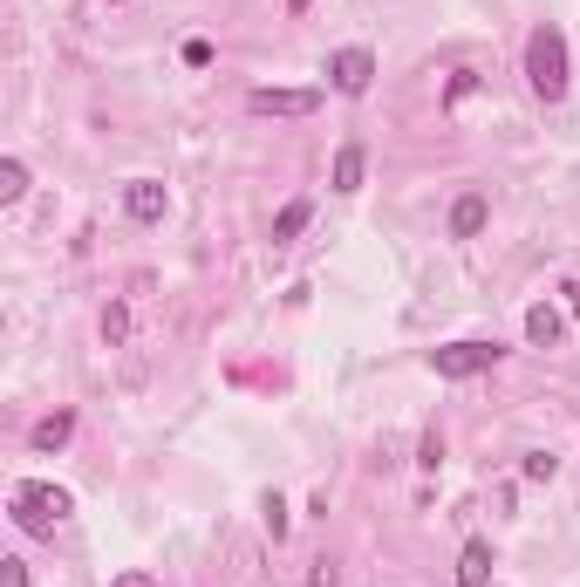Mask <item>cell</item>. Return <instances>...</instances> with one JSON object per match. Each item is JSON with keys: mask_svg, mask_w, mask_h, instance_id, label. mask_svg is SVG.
Here are the masks:
<instances>
[{"mask_svg": "<svg viewBox=\"0 0 580 587\" xmlns=\"http://www.w3.org/2000/svg\"><path fill=\"white\" fill-rule=\"evenodd\" d=\"M526 82L540 103H560L567 96V35L560 28H533L526 35Z\"/></svg>", "mask_w": 580, "mask_h": 587, "instance_id": "1", "label": "cell"}, {"mask_svg": "<svg viewBox=\"0 0 580 587\" xmlns=\"http://www.w3.org/2000/svg\"><path fill=\"white\" fill-rule=\"evenodd\" d=\"M69 512L62 485H14V526L21 533H55V519Z\"/></svg>", "mask_w": 580, "mask_h": 587, "instance_id": "2", "label": "cell"}, {"mask_svg": "<svg viewBox=\"0 0 580 587\" xmlns=\"http://www.w3.org/2000/svg\"><path fill=\"white\" fill-rule=\"evenodd\" d=\"M499 342H451V349H430V369L444 376V383H464V376H478V369H492L499 362Z\"/></svg>", "mask_w": 580, "mask_h": 587, "instance_id": "3", "label": "cell"}, {"mask_svg": "<svg viewBox=\"0 0 580 587\" xmlns=\"http://www.w3.org/2000/svg\"><path fill=\"white\" fill-rule=\"evenodd\" d=\"M246 110L253 117H314L321 110V89H253Z\"/></svg>", "mask_w": 580, "mask_h": 587, "instance_id": "4", "label": "cell"}, {"mask_svg": "<svg viewBox=\"0 0 580 587\" xmlns=\"http://www.w3.org/2000/svg\"><path fill=\"white\" fill-rule=\"evenodd\" d=\"M328 82H335L342 96H362V89L376 82V55H369V48H342V55L328 62Z\"/></svg>", "mask_w": 580, "mask_h": 587, "instance_id": "5", "label": "cell"}, {"mask_svg": "<svg viewBox=\"0 0 580 587\" xmlns=\"http://www.w3.org/2000/svg\"><path fill=\"white\" fill-rule=\"evenodd\" d=\"M123 205H130V219H137V226H157L171 198H164V185H157V178H130V192H123Z\"/></svg>", "mask_w": 580, "mask_h": 587, "instance_id": "6", "label": "cell"}, {"mask_svg": "<svg viewBox=\"0 0 580 587\" xmlns=\"http://www.w3.org/2000/svg\"><path fill=\"white\" fill-rule=\"evenodd\" d=\"M485 219H492V212H485V198L464 192L458 205H451V239H478V233H485Z\"/></svg>", "mask_w": 580, "mask_h": 587, "instance_id": "7", "label": "cell"}, {"mask_svg": "<svg viewBox=\"0 0 580 587\" xmlns=\"http://www.w3.org/2000/svg\"><path fill=\"white\" fill-rule=\"evenodd\" d=\"M526 342H533V349H553V342H560V308L533 301V308H526Z\"/></svg>", "mask_w": 580, "mask_h": 587, "instance_id": "8", "label": "cell"}, {"mask_svg": "<svg viewBox=\"0 0 580 587\" xmlns=\"http://www.w3.org/2000/svg\"><path fill=\"white\" fill-rule=\"evenodd\" d=\"M485 581H492V547L471 540V547L458 553V587H485Z\"/></svg>", "mask_w": 580, "mask_h": 587, "instance_id": "9", "label": "cell"}, {"mask_svg": "<svg viewBox=\"0 0 580 587\" xmlns=\"http://www.w3.org/2000/svg\"><path fill=\"white\" fill-rule=\"evenodd\" d=\"M362 171H369L362 144H342V151H335V192H362Z\"/></svg>", "mask_w": 580, "mask_h": 587, "instance_id": "10", "label": "cell"}, {"mask_svg": "<svg viewBox=\"0 0 580 587\" xmlns=\"http://www.w3.org/2000/svg\"><path fill=\"white\" fill-rule=\"evenodd\" d=\"M308 219H314V205H308V198H294V205H287V212L273 219V246H287V239H301V233H308Z\"/></svg>", "mask_w": 580, "mask_h": 587, "instance_id": "11", "label": "cell"}, {"mask_svg": "<svg viewBox=\"0 0 580 587\" xmlns=\"http://www.w3.org/2000/svg\"><path fill=\"white\" fill-rule=\"evenodd\" d=\"M69 431H76V417H69V410L41 417V424H35V451H62V444H69Z\"/></svg>", "mask_w": 580, "mask_h": 587, "instance_id": "12", "label": "cell"}, {"mask_svg": "<svg viewBox=\"0 0 580 587\" xmlns=\"http://www.w3.org/2000/svg\"><path fill=\"white\" fill-rule=\"evenodd\" d=\"M21 192H28V164L21 157H0V205H14Z\"/></svg>", "mask_w": 580, "mask_h": 587, "instance_id": "13", "label": "cell"}, {"mask_svg": "<svg viewBox=\"0 0 580 587\" xmlns=\"http://www.w3.org/2000/svg\"><path fill=\"white\" fill-rule=\"evenodd\" d=\"M519 471H526L533 485H546V478L560 471V458H546V451H526V458H519Z\"/></svg>", "mask_w": 580, "mask_h": 587, "instance_id": "14", "label": "cell"}, {"mask_svg": "<svg viewBox=\"0 0 580 587\" xmlns=\"http://www.w3.org/2000/svg\"><path fill=\"white\" fill-rule=\"evenodd\" d=\"M123 335H130V314H123V301H110L103 308V342H123Z\"/></svg>", "mask_w": 580, "mask_h": 587, "instance_id": "15", "label": "cell"}, {"mask_svg": "<svg viewBox=\"0 0 580 587\" xmlns=\"http://www.w3.org/2000/svg\"><path fill=\"white\" fill-rule=\"evenodd\" d=\"M417 465H424V471L444 465V437H437V431H424V444H417Z\"/></svg>", "mask_w": 580, "mask_h": 587, "instance_id": "16", "label": "cell"}, {"mask_svg": "<svg viewBox=\"0 0 580 587\" xmlns=\"http://www.w3.org/2000/svg\"><path fill=\"white\" fill-rule=\"evenodd\" d=\"M471 89H478V76H471V69H458V76H451V89H444V103L458 110V103H464V96H471Z\"/></svg>", "mask_w": 580, "mask_h": 587, "instance_id": "17", "label": "cell"}, {"mask_svg": "<svg viewBox=\"0 0 580 587\" xmlns=\"http://www.w3.org/2000/svg\"><path fill=\"white\" fill-rule=\"evenodd\" d=\"M267 533L273 540H287V506H280V492H267Z\"/></svg>", "mask_w": 580, "mask_h": 587, "instance_id": "18", "label": "cell"}, {"mask_svg": "<svg viewBox=\"0 0 580 587\" xmlns=\"http://www.w3.org/2000/svg\"><path fill=\"white\" fill-rule=\"evenodd\" d=\"M308 587H342V567H335V560H314V574H308Z\"/></svg>", "mask_w": 580, "mask_h": 587, "instance_id": "19", "label": "cell"}, {"mask_svg": "<svg viewBox=\"0 0 580 587\" xmlns=\"http://www.w3.org/2000/svg\"><path fill=\"white\" fill-rule=\"evenodd\" d=\"M110 587H157V581H151V574H137V567H130V574H116Z\"/></svg>", "mask_w": 580, "mask_h": 587, "instance_id": "20", "label": "cell"}, {"mask_svg": "<svg viewBox=\"0 0 580 587\" xmlns=\"http://www.w3.org/2000/svg\"><path fill=\"white\" fill-rule=\"evenodd\" d=\"M0 567H7V587H28V567L21 560H0Z\"/></svg>", "mask_w": 580, "mask_h": 587, "instance_id": "21", "label": "cell"}, {"mask_svg": "<svg viewBox=\"0 0 580 587\" xmlns=\"http://www.w3.org/2000/svg\"><path fill=\"white\" fill-rule=\"evenodd\" d=\"M560 301H567V314H580V280H567V287H560Z\"/></svg>", "mask_w": 580, "mask_h": 587, "instance_id": "22", "label": "cell"}, {"mask_svg": "<svg viewBox=\"0 0 580 587\" xmlns=\"http://www.w3.org/2000/svg\"><path fill=\"white\" fill-rule=\"evenodd\" d=\"M287 7H294V14H308V7H314V0H287Z\"/></svg>", "mask_w": 580, "mask_h": 587, "instance_id": "23", "label": "cell"}]
</instances>
